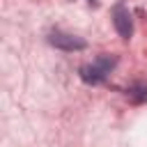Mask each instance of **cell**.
I'll list each match as a JSON object with an SVG mask.
<instances>
[{
    "label": "cell",
    "instance_id": "6da1fadb",
    "mask_svg": "<svg viewBox=\"0 0 147 147\" xmlns=\"http://www.w3.org/2000/svg\"><path fill=\"white\" fill-rule=\"evenodd\" d=\"M115 64H117V60H115L113 55H99L94 62L83 64V67L78 69V74H80L83 83H87V85H99V83H103V80L108 78V74L113 71Z\"/></svg>",
    "mask_w": 147,
    "mask_h": 147
},
{
    "label": "cell",
    "instance_id": "7a4b0ae2",
    "mask_svg": "<svg viewBox=\"0 0 147 147\" xmlns=\"http://www.w3.org/2000/svg\"><path fill=\"white\" fill-rule=\"evenodd\" d=\"M48 44L55 46V48H60V51H83L87 46L85 39H80L76 34H69V32H60V30H55V32L48 34Z\"/></svg>",
    "mask_w": 147,
    "mask_h": 147
},
{
    "label": "cell",
    "instance_id": "3957f363",
    "mask_svg": "<svg viewBox=\"0 0 147 147\" xmlns=\"http://www.w3.org/2000/svg\"><path fill=\"white\" fill-rule=\"evenodd\" d=\"M113 23H115V30L122 39H131L133 34V21H131V14L124 5H117L113 9Z\"/></svg>",
    "mask_w": 147,
    "mask_h": 147
},
{
    "label": "cell",
    "instance_id": "277c9868",
    "mask_svg": "<svg viewBox=\"0 0 147 147\" xmlns=\"http://www.w3.org/2000/svg\"><path fill=\"white\" fill-rule=\"evenodd\" d=\"M129 99H131L133 103L147 101V85H145V83H133V85L129 87Z\"/></svg>",
    "mask_w": 147,
    "mask_h": 147
},
{
    "label": "cell",
    "instance_id": "5b68a950",
    "mask_svg": "<svg viewBox=\"0 0 147 147\" xmlns=\"http://www.w3.org/2000/svg\"><path fill=\"white\" fill-rule=\"evenodd\" d=\"M90 2H96V0H90Z\"/></svg>",
    "mask_w": 147,
    "mask_h": 147
}]
</instances>
